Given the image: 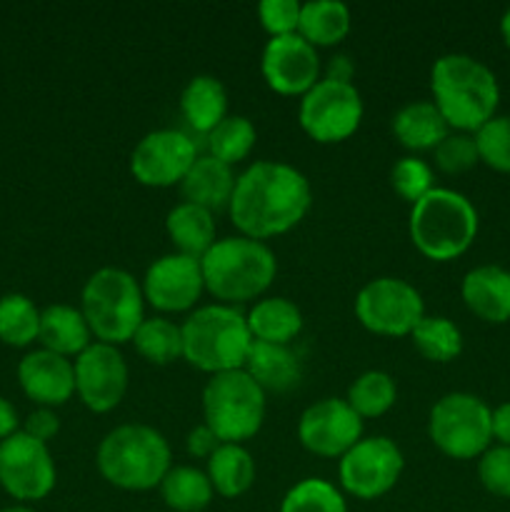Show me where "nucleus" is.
<instances>
[{
  "instance_id": "nucleus-1",
  "label": "nucleus",
  "mask_w": 510,
  "mask_h": 512,
  "mask_svg": "<svg viewBox=\"0 0 510 512\" xmlns=\"http://www.w3.org/2000/svg\"><path fill=\"white\" fill-rule=\"evenodd\" d=\"M310 205L313 188L295 165L258 160L235 180L228 215L240 235L265 243L303 223Z\"/></svg>"
},
{
  "instance_id": "nucleus-2",
  "label": "nucleus",
  "mask_w": 510,
  "mask_h": 512,
  "mask_svg": "<svg viewBox=\"0 0 510 512\" xmlns=\"http://www.w3.org/2000/svg\"><path fill=\"white\" fill-rule=\"evenodd\" d=\"M430 93L450 130L478 133L500 103V85L493 70L465 53L440 55L430 68Z\"/></svg>"
},
{
  "instance_id": "nucleus-3",
  "label": "nucleus",
  "mask_w": 510,
  "mask_h": 512,
  "mask_svg": "<svg viewBox=\"0 0 510 512\" xmlns=\"http://www.w3.org/2000/svg\"><path fill=\"white\" fill-rule=\"evenodd\" d=\"M173 453L160 430L143 423H125L110 430L95 450L98 473L113 488L148 493L160 488L173 468Z\"/></svg>"
},
{
  "instance_id": "nucleus-4",
  "label": "nucleus",
  "mask_w": 510,
  "mask_h": 512,
  "mask_svg": "<svg viewBox=\"0 0 510 512\" xmlns=\"http://www.w3.org/2000/svg\"><path fill=\"white\" fill-rule=\"evenodd\" d=\"M205 290L223 305H240L260 298L278 275V260L265 243L245 235L215 240L200 258Z\"/></svg>"
},
{
  "instance_id": "nucleus-5",
  "label": "nucleus",
  "mask_w": 510,
  "mask_h": 512,
  "mask_svg": "<svg viewBox=\"0 0 510 512\" xmlns=\"http://www.w3.org/2000/svg\"><path fill=\"white\" fill-rule=\"evenodd\" d=\"M478 210L463 193L433 188L410 205V240L423 258L448 263L470 250L478 238Z\"/></svg>"
},
{
  "instance_id": "nucleus-6",
  "label": "nucleus",
  "mask_w": 510,
  "mask_h": 512,
  "mask_svg": "<svg viewBox=\"0 0 510 512\" xmlns=\"http://www.w3.org/2000/svg\"><path fill=\"white\" fill-rule=\"evenodd\" d=\"M183 360L208 375L243 370L253 345L248 320L235 305H200L180 325Z\"/></svg>"
},
{
  "instance_id": "nucleus-7",
  "label": "nucleus",
  "mask_w": 510,
  "mask_h": 512,
  "mask_svg": "<svg viewBox=\"0 0 510 512\" xmlns=\"http://www.w3.org/2000/svg\"><path fill=\"white\" fill-rule=\"evenodd\" d=\"M80 313L98 343H130L145 320L143 285L123 268L95 270L80 293Z\"/></svg>"
},
{
  "instance_id": "nucleus-8",
  "label": "nucleus",
  "mask_w": 510,
  "mask_h": 512,
  "mask_svg": "<svg viewBox=\"0 0 510 512\" xmlns=\"http://www.w3.org/2000/svg\"><path fill=\"white\" fill-rule=\"evenodd\" d=\"M268 395L245 370L210 375L203 388V418L220 443L243 445L265 423Z\"/></svg>"
},
{
  "instance_id": "nucleus-9",
  "label": "nucleus",
  "mask_w": 510,
  "mask_h": 512,
  "mask_svg": "<svg viewBox=\"0 0 510 512\" xmlns=\"http://www.w3.org/2000/svg\"><path fill=\"white\" fill-rule=\"evenodd\" d=\"M428 438L453 460H475L493 443V410L473 393H448L430 408Z\"/></svg>"
},
{
  "instance_id": "nucleus-10",
  "label": "nucleus",
  "mask_w": 510,
  "mask_h": 512,
  "mask_svg": "<svg viewBox=\"0 0 510 512\" xmlns=\"http://www.w3.org/2000/svg\"><path fill=\"white\" fill-rule=\"evenodd\" d=\"M355 318L365 330L383 338H405L425 318L423 295L403 278L368 280L355 295Z\"/></svg>"
},
{
  "instance_id": "nucleus-11",
  "label": "nucleus",
  "mask_w": 510,
  "mask_h": 512,
  "mask_svg": "<svg viewBox=\"0 0 510 512\" xmlns=\"http://www.w3.org/2000/svg\"><path fill=\"white\" fill-rule=\"evenodd\" d=\"M363 98L353 83L320 78L300 98L298 123L310 140L323 145L343 143L363 123Z\"/></svg>"
},
{
  "instance_id": "nucleus-12",
  "label": "nucleus",
  "mask_w": 510,
  "mask_h": 512,
  "mask_svg": "<svg viewBox=\"0 0 510 512\" xmlns=\"http://www.w3.org/2000/svg\"><path fill=\"white\" fill-rule=\"evenodd\" d=\"M405 458L395 440L370 435L358 440L338 463L340 488L358 500H378L398 485Z\"/></svg>"
},
{
  "instance_id": "nucleus-13",
  "label": "nucleus",
  "mask_w": 510,
  "mask_h": 512,
  "mask_svg": "<svg viewBox=\"0 0 510 512\" xmlns=\"http://www.w3.org/2000/svg\"><path fill=\"white\" fill-rule=\"evenodd\" d=\"M58 470L50 448L23 430L0 443V485L15 500H43L53 493Z\"/></svg>"
},
{
  "instance_id": "nucleus-14",
  "label": "nucleus",
  "mask_w": 510,
  "mask_h": 512,
  "mask_svg": "<svg viewBox=\"0 0 510 512\" xmlns=\"http://www.w3.org/2000/svg\"><path fill=\"white\" fill-rule=\"evenodd\" d=\"M198 160L195 143L175 128L150 130L130 153V173L145 188H173L183 183Z\"/></svg>"
},
{
  "instance_id": "nucleus-15",
  "label": "nucleus",
  "mask_w": 510,
  "mask_h": 512,
  "mask_svg": "<svg viewBox=\"0 0 510 512\" xmlns=\"http://www.w3.org/2000/svg\"><path fill=\"white\" fill-rule=\"evenodd\" d=\"M75 395L90 413L105 415L123 403L128 393V363L115 345L95 340L73 360Z\"/></svg>"
},
{
  "instance_id": "nucleus-16",
  "label": "nucleus",
  "mask_w": 510,
  "mask_h": 512,
  "mask_svg": "<svg viewBox=\"0 0 510 512\" xmlns=\"http://www.w3.org/2000/svg\"><path fill=\"white\" fill-rule=\"evenodd\" d=\"M298 440L310 455L343 458L358 440H363V418L348 400L323 398L308 405L298 420Z\"/></svg>"
},
{
  "instance_id": "nucleus-17",
  "label": "nucleus",
  "mask_w": 510,
  "mask_h": 512,
  "mask_svg": "<svg viewBox=\"0 0 510 512\" xmlns=\"http://www.w3.org/2000/svg\"><path fill=\"white\" fill-rule=\"evenodd\" d=\"M140 285L145 303L158 313H193L200 295L205 293L200 260L183 253H168L153 260Z\"/></svg>"
},
{
  "instance_id": "nucleus-18",
  "label": "nucleus",
  "mask_w": 510,
  "mask_h": 512,
  "mask_svg": "<svg viewBox=\"0 0 510 512\" xmlns=\"http://www.w3.org/2000/svg\"><path fill=\"white\" fill-rule=\"evenodd\" d=\"M260 73L270 90L288 98H303L323 75L318 48L300 38L298 33L270 38L260 58Z\"/></svg>"
},
{
  "instance_id": "nucleus-19",
  "label": "nucleus",
  "mask_w": 510,
  "mask_h": 512,
  "mask_svg": "<svg viewBox=\"0 0 510 512\" xmlns=\"http://www.w3.org/2000/svg\"><path fill=\"white\" fill-rule=\"evenodd\" d=\"M18 383L40 408H60L75 395L73 360L43 348L33 350L20 360Z\"/></svg>"
},
{
  "instance_id": "nucleus-20",
  "label": "nucleus",
  "mask_w": 510,
  "mask_h": 512,
  "mask_svg": "<svg viewBox=\"0 0 510 512\" xmlns=\"http://www.w3.org/2000/svg\"><path fill=\"white\" fill-rule=\"evenodd\" d=\"M463 303L485 323H508L510 320V270L500 265H478L468 270L460 285Z\"/></svg>"
},
{
  "instance_id": "nucleus-21",
  "label": "nucleus",
  "mask_w": 510,
  "mask_h": 512,
  "mask_svg": "<svg viewBox=\"0 0 510 512\" xmlns=\"http://www.w3.org/2000/svg\"><path fill=\"white\" fill-rule=\"evenodd\" d=\"M245 373L268 393H290L303 380V360L293 345H273L253 340L243 365Z\"/></svg>"
},
{
  "instance_id": "nucleus-22",
  "label": "nucleus",
  "mask_w": 510,
  "mask_h": 512,
  "mask_svg": "<svg viewBox=\"0 0 510 512\" xmlns=\"http://www.w3.org/2000/svg\"><path fill=\"white\" fill-rule=\"evenodd\" d=\"M40 345L55 355L75 360L88 345H93V333L88 328V320L80 313V308L65 303L48 305L40 310Z\"/></svg>"
},
{
  "instance_id": "nucleus-23",
  "label": "nucleus",
  "mask_w": 510,
  "mask_h": 512,
  "mask_svg": "<svg viewBox=\"0 0 510 512\" xmlns=\"http://www.w3.org/2000/svg\"><path fill=\"white\" fill-rule=\"evenodd\" d=\"M235 180H238V175L233 173L230 165L220 163L213 155H198L193 168L188 170V175L180 183V190H183L185 203L200 205L210 213H218V210H228Z\"/></svg>"
},
{
  "instance_id": "nucleus-24",
  "label": "nucleus",
  "mask_w": 510,
  "mask_h": 512,
  "mask_svg": "<svg viewBox=\"0 0 510 512\" xmlns=\"http://www.w3.org/2000/svg\"><path fill=\"white\" fill-rule=\"evenodd\" d=\"M390 128H393L395 140L405 150H413V153L435 150L443 143L445 135L450 133L448 123L440 115V110L435 108L433 100H413V103H405L403 108L395 110Z\"/></svg>"
},
{
  "instance_id": "nucleus-25",
  "label": "nucleus",
  "mask_w": 510,
  "mask_h": 512,
  "mask_svg": "<svg viewBox=\"0 0 510 512\" xmlns=\"http://www.w3.org/2000/svg\"><path fill=\"white\" fill-rule=\"evenodd\" d=\"M180 113L195 133L208 135L228 118V90L215 75H193L180 93Z\"/></svg>"
},
{
  "instance_id": "nucleus-26",
  "label": "nucleus",
  "mask_w": 510,
  "mask_h": 512,
  "mask_svg": "<svg viewBox=\"0 0 510 512\" xmlns=\"http://www.w3.org/2000/svg\"><path fill=\"white\" fill-rule=\"evenodd\" d=\"M165 233L175 245V253L200 260L215 245V213L183 200L170 208Z\"/></svg>"
},
{
  "instance_id": "nucleus-27",
  "label": "nucleus",
  "mask_w": 510,
  "mask_h": 512,
  "mask_svg": "<svg viewBox=\"0 0 510 512\" xmlns=\"http://www.w3.org/2000/svg\"><path fill=\"white\" fill-rule=\"evenodd\" d=\"M205 475H208L215 495L225 500H235L243 498L253 488L258 470H255L253 455L243 445L223 443L205 463Z\"/></svg>"
},
{
  "instance_id": "nucleus-28",
  "label": "nucleus",
  "mask_w": 510,
  "mask_h": 512,
  "mask_svg": "<svg viewBox=\"0 0 510 512\" xmlns=\"http://www.w3.org/2000/svg\"><path fill=\"white\" fill-rule=\"evenodd\" d=\"M253 340L273 345H293L303 330V313L288 298H263L245 315Z\"/></svg>"
},
{
  "instance_id": "nucleus-29",
  "label": "nucleus",
  "mask_w": 510,
  "mask_h": 512,
  "mask_svg": "<svg viewBox=\"0 0 510 512\" xmlns=\"http://www.w3.org/2000/svg\"><path fill=\"white\" fill-rule=\"evenodd\" d=\"M350 25L348 5L340 0H308L300 8L298 35L313 48H333L348 38Z\"/></svg>"
},
{
  "instance_id": "nucleus-30",
  "label": "nucleus",
  "mask_w": 510,
  "mask_h": 512,
  "mask_svg": "<svg viewBox=\"0 0 510 512\" xmlns=\"http://www.w3.org/2000/svg\"><path fill=\"white\" fill-rule=\"evenodd\" d=\"M163 503L175 512H203L213 503L215 490L205 470L193 465H175L160 483Z\"/></svg>"
},
{
  "instance_id": "nucleus-31",
  "label": "nucleus",
  "mask_w": 510,
  "mask_h": 512,
  "mask_svg": "<svg viewBox=\"0 0 510 512\" xmlns=\"http://www.w3.org/2000/svg\"><path fill=\"white\" fill-rule=\"evenodd\" d=\"M130 343L150 365H170L183 358V330L165 315L145 318Z\"/></svg>"
},
{
  "instance_id": "nucleus-32",
  "label": "nucleus",
  "mask_w": 510,
  "mask_h": 512,
  "mask_svg": "<svg viewBox=\"0 0 510 512\" xmlns=\"http://www.w3.org/2000/svg\"><path fill=\"white\" fill-rule=\"evenodd\" d=\"M348 405L363 420L383 418L398 400V388H395L393 375L385 370H365L363 375L350 383Z\"/></svg>"
},
{
  "instance_id": "nucleus-33",
  "label": "nucleus",
  "mask_w": 510,
  "mask_h": 512,
  "mask_svg": "<svg viewBox=\"0 0 510 512\" xmlns=\"http://www.w3.org/2000/svg\"><path fill=\"white\" fill-rule=\"evenodd\" d=\"M413 348L433 363H450L463 353V333L443 315H425L410 333Z\"/></svg>"
},
{
  "instance_id": "nucleus-34",
  "label": "nucleus",
  "mask_w": 510,
  "mask_h": 512,
  "mask_svg": "<svg viewBox=\"0 0 510 512\" xmlns=\"http://www.w3.org/2000/svg\"><path fill=\"white\" fill-rule=\"evenodd\" d=\"M205 140H208V155L233 168L253 153L258 130H255L253 120L245 115H228L223 123H218L205 135Z\"/></svg>"
},
{
  "instance_id": "nucleus-35",
  "label": "nucleus",
  "mask_w": 510,
  "mask_h": 512,
  "mask_svg": "<svg viewBox=\"0 0 510 512\" xmlns=\"http://www.w3.org/2000/svg\"><path fill=\"white\" fill-rule=\"evenodd\" d=\"M40 333V310L28 295L8 293L0 298V340L13 348L35 343Z\"/></svg>"
},
{
  "instance_id": "nucleus-36",
  "label": "nucleus",
  "mask_w": 510,
  "mask_h": 512,
  "mask_svg": "<svg viewBox=\"0 0 510 512\" xmlns=\"http://www.w3.org/2000/svg\"><path fill=\"white\" fill-rule=\"evenodd\" d=\"M280 512H348V505L330 480L305 478L283 495Z\"/></svg>"
},
{
  "instance_id": "nucleus-37",
  "label": "nucleus",
  "mask_w": 510,
  "mask_h": 512,
  "mask_svg": "<svg viewBox=\"0 0 510 512\" xmlns=\"http://www.w3.org/2000/svg\"><path fill=\"white\" fill-rule=\"evenodd\" d=\"M390 185L400 198L415 205L435 188L433 168L418 155H403L400 160H395L393 170H390Z\"/></svg>"
},
{
  "instance_id": "nucleus-38",
  "label": "nucleus",
  "mask_w": 510,
  "mask_h": 512,
  "mask_svg": "<svg viewBox=\"0 0 510 512\" xmlns=\"http://www.w3.org/2000/svg\"><path fill=\"white\" fill-rule=\"evenodd\" d=\"M475 135L480 163L510 173V115H495Z\"/></svg>"
},
{
  "instance_id": "nucleus-39",
  "label": "nucleus",
  "mask_w": 510,
  "mask_h": 512,
  "mask_svg": "<svg viewBox=\"0 0 510 512\" xmlns=\"http://www.w3.org/2000/svg\"><path fill=\"white\" fill-rule=\"evenodd\" d=\"M433 160L435 165H438V170H443V173L448 175L468 173L470 168H475V165L480 163L475 135L450 130L443 138V143L433 150Z\"/></svg>"
},
{
  "instance_id": "nucleus-40",
  "label": "nucleus",
  "mask_w": 510,
  "mask_h": 512,
  "mask_svg": "<svg viewBox=\"0 0 510 512\" xmlns=\"http://www.w3.org/2000/svg\"><path fill=\"white\" fill-rule=\"evenodd\" d=\"M478 478L495 498H510V448L495 445L478 458Z\"/></svg>"
},
{
  "instance_id": "nucleus-41",
  "label": "nucleus",
  "mask_w": 510,
  "mask_h": 512,
  "mask_svg": "<svg viewBox=\"0 0 510 512\" xmlns=\"http://www.w3.org/2000/svg\"><path fill=\"white\" fill-rule=\"evenodd\" d=\"M300 8L298 0H263L258 5V20L270 38H283V35L298 33Z\"/></svg>"
},
{
  "instance_id": "nucleus-42",
  "label": "nucleus",
  "mask_w": 510,
  "mask_h": 512,
  "mask_svg": "<svg viewBox=\"0 0 510 512\" xmlns=\"http://www.w3.org/2000/svg\"><path fill=\"white\" fill-rule=\"evenodd\" d=\"M25 435L40 440V443L48 445L55 435L60 433V418L55 415L53 408H38L25 418Z\"/></svg>"
},
{
  "instance_id": "nucleus-43",
  "label": "nucleus",
  "mask_w": 510,
  "mask_h": 512,
  "mask_svg": "<svg viewBox=\"0 0 510 512\" xmlns=\"http://www.w3.org/2000/svg\"><path fill=\"white\" fill-rule=\"evenodd\" d=\"M220 445H223V443H220V440L215 438V433L205 423L198 425V428L190 430L188 438H185V450H188L190 458L205 460V463H208L210 455H213L215 450L220 448Z\"/></svg>"
},
{
  "instance_id": "nucleus-44",
  "label": "nucleus",
  "mask_w": 510,
  "mask_h": 512,
  "mask_svg": "<svg viewBox=\"0 0 510 512\" xmlns=\"http://www.w3.org/2000/svg\"><path fill=\"white\" fill-rule=\"evenodd\" d=\"M353 75H355V63L350 60V55L335 53L333 58L325 63V70H323L325 80H335V83H353Z\"/></svg>"
},
{
  "instance_id": "nucleus-45",
  "label": "nucleus",
  "mask_w": 510,
  "mask_h": 512,
  "mask_svg": "<svg viewBox=\"0 0 510 512\" xmlns=\"http://www.w3.org/2000/svg\"><path fill=\"white\" fill-rule=\"evenodd\" d=\"M493 440L510 448V400L493 410Z\"/></svg>"
},
{
  "instance_id": "nucleus-46",
  "label": "nucleus",
  "mask_w": 510,
  "mask_h": 512,
  "mask_svg": "<svg viewBox=\"0 0 510 512\" xmlns=\"http://www.w3.org/2000/svg\"><path fill=\"white\" fill-rule=\"evenodd\" d=\"M15 433H18V410L10 400L0 398V443Z\"/></svg>"
},
{
  "instance_id": "nucleus-47",
  "label": "nucleus",
  "mask_w": 510,
  "mask_h": 512,
  "mask_svg": "<svg viewBox=\"0 0 510 512\" xmlns=\"http://www.w3.org/2000/svg\"><path fill=\"white\" fill-rule=\"evenodd\" d=\"M500 35H503L505 45H508V48H510V8L505 10L503 18H500Z\"/></svg>"
},
{
  "instance_id": "nucleus-48",
  "label": "nucleus",
  "mask_w": 510,
  "mask_h": 512,
  "mask_svg": "<svg viewBox=\"0 0 510 512\" xmlns=\"http://www.w3.org/2000/svg\"><path fill=\"white\" fill-rule=\"evenodd\" d=\"M0 512H38V510L28 508V505H13V508H3Z\"/></svg>"
}]
</instances>
